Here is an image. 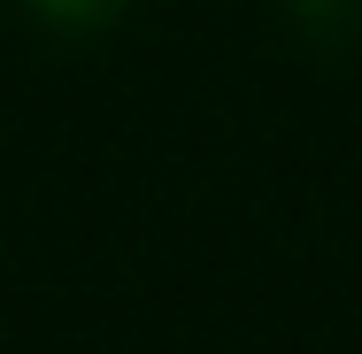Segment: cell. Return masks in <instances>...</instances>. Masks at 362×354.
<instances>
[{
	"label": "cell",
	"mask_w": 362,
	"mask_h": 354,
	"mask_svg": "<svg viewBox=\"0 0 362 354\" xmlns=\"http://www.w3.org/2000/svg\"><path fill=\"white\" fill-rule=\"evenodd\" d=\"M116 8L124 0H31V16L47 31H70V39H93L100 23H116Z\"/></svg>",
	"instance_id": "cell-1"
}]
</instances>
